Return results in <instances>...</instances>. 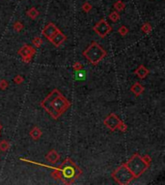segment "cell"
Instances as JSON below:
<instances>
[{
    "label": "cell",
    "instance_id": "6da1fadb",
    "mask_svg": "<svg viewBox=\"0 0 165 185\" xmlns=\"http://www.w3.org/2000/svg\"><path fill=\"white\" fill-rule=\"evenodd\" d=\"M40 104L53 120H58L72 105L70 101L58 89L52 90Z\"/></svg>",
    "mask_w": 165,
    "mask_h": 185
},
{
    "label": "cell",
    "instance_id": "7a4b0ae2",
    "mask_svg": "<svg viewBox=\"0 0 165 185\" xmlns=\"http://www.w3.org/2000/svg\"><path fill=\"white\" fill-rule=\"evenodd\" d=\"M54 169L51 173V176L54 179L61 180L65 184H73L82 174V170L78 167L70 157L66 158L58 168Z\"/></svg>",
    "mask_w": 165,
    "mask_h": 185
},
{
    "label": "cell",
    "instance_id": "3957f363",
    "mask_svg": "<svg viewBox=\"0 0 165 185\" xmlns=\"http://www.w3.org/2000/svg\"><path fill=\"white\" fill-rule=\"evenodd\" d=\"M82 55L93 66H96L107 55V52L97 42H92L91 44L82 52Z\"/></svg>",
    "mask_w": 165,
    "mask_h": 185
},
{
    "label": "cell",
    "instance_id": "277c9868",
    "mask_svg": "<svg viewBox=\"0 0 165 185\" xmlns=\"http://www.w3.org/2000/svg\"><path fill=\"white\" fill-rule=\"evenodd\" d=\"M125 164L132 173V174L134 175L135 179H138L139 176L142 175L150 168L145 163L142 156L139 153H134Z\"/></svg>",
    "mask_w": 165,
    "mask_h": 185
},
{
    "label": "cell",
    "instance_id": "5b68a950",
    "mask_svg": "<svg viewBox=\"0 0 165 185\" xmlns=\"http://www.w3.org/2000/svg\"><path fill=\"white\" fill-rule=\"evenodd\" d=\"M112 179L121 185H128L129 184L133 179H135L134 175L129 170L125 164H122L118 167L116 170L111 174Z\"/></svg>",
    "mask_w": 165,
    "mask_h": 185
},
{
    "label": "cell",
    "instance_id": "8992f818",
    "mask_svg": "<svg viewBox=\"0 0 165 185\" xmlns=\"http://www.w3.org/2000/svg\"><path fill=\"white\" fill-rule=\"evenodd\" d=\"M93 30L95 31L100 38H105L108 34L111 33L113 28L104 19H101L99 22L96 23V25L93 27Z\"/></svg>",
    "mask_w": 165,
    "mask_h": 185
},
{
    "label": "cell",
    "instance_id": "52a82bcc",
    "mask_svg": "<svg viewBox=\"0 0 165 185\" xmlns=\"http://www.w3.org/2000/svg\"><path fill=\"white\" fill-rule=\"evenodd\" d=\"M35 53H36L35 48L33 46H31V45H28V44H24L18 51V54L21 56L22 62L26 63V64H29L31 62V60H32Z\"/></svg>",
    "mask_w": 165,
    "mask_h": 185
},
{
    "label": "cell",
    "instance_id": "ba28073f",
    "mask_svg": "<svg viewBox=\"0 0 165 185\" xmlns=\"http://www.w3.org/2000/svg\"><path fill=\"white\" fill-rule=\"evenodd\" d=\"M121 122L120 118L118 117L115 113H111L109 114L104 120V124L106 125L107 128H109L111 131H115L117 129L118 125H119Z\"/></svg>",
    "mask_w": 165,
    "mask_h": 185
},
{
    "label": "cell",
    "instance_id": "9c48e42d",
    "mask_svg": "<svg viewBox=\"0 0 165 185\" xmlns=\"http://www.w3.org/2000/svg\"><path fill=\"white\" fill-rule=\"evenodd\" d=\"M58 31H60V29L55 25V24L53 23V22H49V23H48L46 25L44 26V28L43 29V31H42V34L49 40L57 33Z\"/></svg>",
    "mask_w": 165,
    "mask_h": 185
},
{
    "label": "cell",
    "instance_id": "30bf717a",
    "mask_svg": "<svg viewBox=\"0 0 165 185\" xmlns=\"http://www.w3.org/2000/svg\"><path fill=\"white\" fill-rule=\"evenodd\" d=\"M66 40H67V36L60 30V31H58L57 33L55 34V35L49 40V42H50L54 46L59 47L63 43H64V42L66 41Z\"/></svg>",
    "mask_w": 165,
    "mask_h": 185
},
{
    "label": "cell",
    "instance_id": "8fae6325",
    "mask_svg": "<svg viewBox=\"0 0 165 185\" xmlns=\"http://www.w3.org/2000/svg\"><path fill=\"white\" fill-rule=\"evenodd\" d=\"M45 159L46 161L49 162V163H52V164H56L59 159H60V155L58 152L55 150V149H51L48 154L45 155Z\"/></svg>",
    "mask_w": 165,
    "mask_h": 185
},
{
    "label": "cell",
    "instance_id": "7c38bea8",
    "mask_svg": "<svg viewBox=\"0 0 165 185\" xmlns=\"http://www.w3.org/2000/svg\"><path fill=\"white\" fill-rule=\"evenodd\" d=\"M145 91V87L141 85L139 82H136L133 84L131 87H130V92L134 95L135 96H139L143 94V92Z\"/></svg>",
    "mask_w": 165,
    "mask_h": 185
},
{
    "label": "cell",
    "instance_id": "4fadbf2b",
    "mask_svg": "<svg viewBox=\"0 0 165 185\" xmlns=\"http://www.w3.org/2000/svg\"><path fill=\"white\" fill-rule=\"evenodd\" d=\"M134 74H135L140 79H144L149 74H150V70H149L145 66L140 65V66L134 70Z\"/></svg>",
    "mask_w": 165,
    "mask_h": 185
},
{
    "label": "cell",
    "instance_id": "5bb4252c",
    "mask_svg": "<svg viewBox=\"0 0 165 185\" xmlns=\"http://www.w3.org/2000/svg\"><path fill=\"white\" fill-rule=\"evenodd\" d=\"M42 135H43V132L38 126H34L30 131V137L32 138L33 140H35V141L40 139L42 137Z\"/></svg>",
    "mask_w": 165,
    "mask_h": 185
},
{
    "label": "cell",
    "instance_id": "9a60e30c",
    "mask_svg": "<svg viewBox=\"0 0 165 185\" xmlns=\"http://www.w3.org/2000/svg\"><path fill=\"white\" fill-rule=\"evenodd\" d=\"M26 14H27V15L30 18V19H36L38 17H39V11L36 9V8H34V7H32V8H30V9L26 12Z\"/></svg>",
    "mask_w": 165,
    "mask_h": 185
},
{
    "label": "cell",
    "instance_id": "2e32d148",
    "mask_svg": "<svg viewBox=\"0 0 165 185\" xmlns=\"http://www.w3.org/2000/svg\"><path fill=\"white\" fill-rule=\"evenodd\" d=\"M113 7L117 12H122L125 8V4L122 1V0H118V1H116L113 4Z\"/></svg>",
    "mask_w": 165,
    "mask_h": 185
},
{
    "label": "cell",
    "instance_id": "e0dca14e",
    "mask_svg": "<svg viewBox=\"0 0 165 185\" xmlns=\"http://www.w3.org/2000/svg\"><path fill=\"white\" fill-rule=\"evenodd\" d=\"M10 148V143L7 140H2L0 142V151H7Z\"/></svg>",
    "mask_w": 165,
    "mask_h": 185
},
{
    "label": "cell",
    "instance_id": "ac0fdd59",
    "mask_svg": "<svg viewBox=\"0 0 165 185\" xmlns=\"http://www.w3.org/2000/svg\"><path fill=\"white\" fill-rule=\"evenodd\" d=\"M141 31L142 32H144L145 34H149V33H151V31H152V25L149 22H145L143 25H142V27H141Z\"/></svg>",
    "mask_w": 165,
    "mask_h": 185
},
{
    "label": "cell",
    "instance_id": "d6986e66",
    "mask_svg": "<svg viewBox=\"0 0 165 185\" xmlns=\"http://www.w3.org/2000/svg\"><path fill=\"white\" fill-rule=\"evenodd\" d=\"M109 19H111V21H113V22H117L118 20L120 19V15L117 11L111 12L109 14Z\"/></svg>",
    "mask_w": 165,
    "mask_h": 185
},
{
    "label": "cell",
    "instance_id": "ffe728a7",
    "mask_svg": "<svg viewBox=\"0 0 165 185\" xmlns=\"http://www.w3.org/2000/svg\"><path fill=\"white\" fill-rule=\"evenodd\" d=\"M23 28H24V26H23V24L20 21L15 22L14 25H13V29H14L15 32H20V31H22Z\"/></svg>",
    "mask_w": 165,
    "mask_h": 185
},
{
    "label": "cell",
    "instance_id": "44dd1931",
    "mask_svg": "<svg viewBox=\"0 0 165 185\" xmlns=\"http://www.w3.org/2000/svg\"><path fill=\"white\" fill-rule=\"evenodd\" d=\"M32 44H34L35 47H40L43 44V40L41 37H35L32 40Z\"/></svg>",
    "mask_w": 165,
    "mask_h": 185
},
{
    "label": "cell",
    "instance_id": "7402d4cb",
    "mask_svg": "<svg viewBox=\"0 0 165 185\" xmlns=\"http://www.w3.org/2000/svg\"><path fill=\"white\" fill-rule=\"evenodd\" d=\"M118 33H119L122 37H125V35H127L129 33V29L127 26L125 25H122L119 29H118Z\"/></svg>",
    "mask_w": 165,
    "mask_h": 185
},
{
    "label": "cell",
    "instance_id": "603a6c76",
    "mask_svg": "<svg viewBox=\"0 0 165 185\" xmlns=\"http://www.w3.org/2000/svg\"><path fill=\"white\" fill-rule=\"evenodd\" d=\"M82 10H83V12L84 13H89L91 10H92V5H91V3H89V2H84L83 4H82Z\"/></svg>",
    "mask_w": 165,
    "mask_h": 185
},
{
    "label": "cell",
    "instance_id": "cb8c5ba5",
    "mask_svg": "<svg viewBox=\"0 0 165 185\" xmlns=\"http://www.w3.org/2000/svg\"><path fill=\"white\" fill-rule=\"evenodd\" d=\"M117 129H119L121 132H125V131H127V129H128V125H127V124H125V123H124L123 120H121L119 125H118V127H117Z\"/></svg>",
    "mask_w": 165,
    "mask_h": 185
},
{
    "label": "cell",
    "instance_id": "d4e9b609",
    "mask_svg": "<svg viewBox=\"0 0 165 185\" xmlns=\"http://www.w3.org/2000/svg\"><path fill=\"white\" fill-rule=\"evenodd\" d=\"M8 87H9V83L7 82L6 79H1V80H0V90L4 91V90L7 89Z\"/></svg>",
    "mask_w": 165,
    "mask_h": 185
},
{
    "label": "cell",
    "instance_id": "484cf974",
    "mask_svg": "<svg viewBox=\"0 0 165 185\" xmlns=\"http://www.w3.org/2000/svg\"><path fill=\"white\" fill-rule=\"evenodd\" d=\"M73 69H74V70L76 72V71H79V70H81V69H83V65L81 63H79V62H75L74 65H73Z\"/></svg>",
    "mask_w": 165,
    "mask_h": 185
},
{
    "label": "cell",
    "instance_id": "4316f807",
    "mask_svg": "<svg viewBox=\"0 0 165 185\" xmlns=\"http://www.w3.org/2000/svg\"><path fill=\"white\" fill-rule=\"evenodd\" d=\"M23 81H24V78H23L21 75H17L15 78H14V82L17 84V85H20L23 83Z\"/></svg>",
    "mask_w": 165,
    "mask_h": 185
},
{
    "label": "cell",
    "instance_id": "83f0119b",
    "mask_svg": "<svg viewBox=\"0 0 165 185\" xmlns=\"http://www.w3.org/2000/svg\"><path fill=\"white\" fill-rule=\"evenodd\" d=\"M75 77H76L77 80H80V79H81V80H84V79H85V74H84L83 69H81V70H79V71H76Z\"/></svg>",
    "mask_w": 165,
    "mask_h": 185
},
{
    "label": "cell",
    "instance_id": "f1b7e54d",
    "mask_svg": "<svg viewBox=\"0 0 165 185\" xmlns=\"http://www.w3.org/2000/svg\"><path fill=\"white\" fill-rule=\"evenodd\" d=\"M142 158H143V160L145 161V163H146L149 167H150L151 164H152V158H151L150 156H149V155H147V154H146V155H143Z\"/></svg>",
    "mask_w": 165,
    "mask_h": 185
},
{
    "label": "cell",
    "instance_id": "f546056e",
    "mask_svg": "<svg viewBox=\"0 0 165 185\" xmlns=\"http://www.w3.org/2000/svg\"><path fill=\"white\" fill-rule=\"evenodd\" d=\"M1 129H2V124H0V130H1Z\"/></svg>",
    "mask_w": 165,
    "mask_h": 185
},
{
    "label": "cell",
    "instance_id": "4dcf8cb0",
    "mask_svg": "<svg viewBox=\"0 0 165 185\" xmlns=\"http://www.w3.org/2000/svg\"><path fill=\"white\" fill-rule=\"evenodd\" d=\"M0 135H1V133H0Z\"/></svg>",
    "mask_w": 165,
    "mask_h": 185
}]
</instances>
